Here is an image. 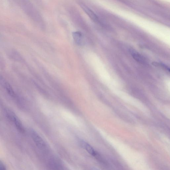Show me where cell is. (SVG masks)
Instances as JSON below:
<instances>
[{"label": "cell", "instance_id": "7a4b0ae2", "mask_svg": "<svg viewBox=\"0 0 170 170\" xmlns=\"http://www.w3.org/2000/svg\"><path fill=\"white\" fill-rule=\"evenodd\" d=\"M7 114L9 119L14 123L17 129L21 133L25 132V130L23 124L16 115L10 111H7Z\"/></svg>", "mask_w": 170, "mask_h": 170}, {"label": "cell", "instance_id": "5b68a950", "mask_svg": "<svg viewBox=\"0 0 170 170\" xmlns=\"http://www.w3.org/2000/svg\"><path fill=\"white\" fill-rule=\"evenodd\" d=\"M74 40L78 45H82L84 44V39L81 33L80 32H75L72 33Z\"/></svg>", "mask_w": 170, "mask_h": 170}, {"label": "cell", "instance_id": "3957f363", "mask_svg": "<svg viewBox=\"0 0 170 170\" xmlns=\"http://www.w3.org/2000/svg\"><path fill=\"white\" fill-rule=\"evenodd\" d=\"M0 85L10 96L13 98L16 97V94L13 87L8 82L1 76H0Z\"/></svg>", "mask_w": 170, "mask_h": 170}, {"label": "cell", "instance_id": "8992f818", "mask_svg": "<svg viewBox=\"0 0 170 170\" xmlns=\"http://www.w3.org/2000/svg\"><path fill=\"white\" fill-rule=\"evenodd\" d=\"M130 53L131 54V55L136 61L138 62L141 63H144L145 62V60L144 59L143 57H142L140 54H139L136 51L133 49L130 50Z\"/></svg>", "mask_w": 170, "mask_h": 170}, {"label": "cell", "instance_id": "52a82bcc", "mask_svg": "<svg viewBox=\"0 0 170 170\" xmlns=\"http://www.w3.org/2000/svg\"><path fill=\"white\" fill-rule=\"evenodd\" d=\"M84 11L86 12V13L87 14L91 19L95 22H98L99 19L98 16L96 14L94 13V12L87 7L84 6L82 7Z\"/></svg>", "mask_w": 170, "mask_h": 170}, {"label": "cell", "instance_id": "30bf717a", "mask_svg": "<svg viewBox=\"0 0 170 170\" xmlns=\"http://www.w3.org/2000/svg\"><path fill=\"white\" fill-rule=\"evenodd\" d=\"M7 169L4 164L0 160V170H5Z\"/></svg>", "mask_w": 170, "mask_h": 170}, {"label": "cell", "instance_id": "ba28073f", "mask_svg": "<svg viewBox=\"0 0 170 170\" xmlns=\"http://www.w3.org/2000/svg\"><path fill=\"white\" fill-rule=\"evenodd\" d=\"M9 52H10L9 55L13 59L16 60H22V58H21V57L19 53L17 52L16 51L11 50Z\"/></svg>", "mask_w": 170, "mask_h": 170}, {"label": "cell", "instance_id": "277c9868", "mask_svg": "<svg viewBox=\"0 0 170 170\" xmlns=\"http://www.w3.org/2000/svg\"><path fill=\"white\" fill-rule=\"evenodd\" d=\"M80 144L82 147L94 157L97 159H100V156L98 154L91 145L84 141L80 140Z\"/></svg>", "mask_w": 170, "mask_h": 170}, {"label": "cell", "instance_id": "6da1fadb", "mask_svg": "<svg viewBox=\"0 0 170 170\" xmlns=\"http://www.w3.org/2000/svg\"><path fill=\"white\" fill-rule=\"evenodd\" d=\"M31 134L33 140L40 149L45 152L49 151V148L47 145L37 132L34 130H32Z\"/></svg>", "mask_w": 170, "mask_h": 170}, {"label": "cell", "instance_id": "9c48e42d", "mask_svg": "<svg viewBox=\"0 0 170 170\" xmlns=\"http://www.w3.org/2000/svg\"><path fill=\"white\" fill-rule=\"evenodd\" d=\"M153 65L155 66H160L161 67L165 70L169 71V72L170 71V69L169 68H168V67L166 65L163 64V63L154 62L153 63Z\"/></svg>", "mask_w": 170, "mask_h": 170}]
</instances>
